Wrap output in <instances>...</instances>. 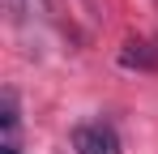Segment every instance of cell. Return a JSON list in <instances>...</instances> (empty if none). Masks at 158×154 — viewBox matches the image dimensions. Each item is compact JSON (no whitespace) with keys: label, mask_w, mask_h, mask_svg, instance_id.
I'll return each instance as SVG.
<instances>
[{"label":"cell","mask_w":158,"mask_h":154,"mask_svg":"<svg viewBox=\"0 0 158 154\" xmlns=\"http://www.w3.org/2000/svg\"><path fill=\"white\" fill-rule=\"evenodd\" d=\"M73 150L77 154H120V133L107 120H85L73 128Z\"/></svg>","instance_id":"obj_1"},{"label":"cell","mask_w":158,"mask_h":154,"mask_svg":"<svg viewBox=\"0 0 158 154\" xmlns=\"http://www.w3.org/2000/svg\"><path fill=\"white\" fill-rule=\"evenodd\" d=\"M120 64L141 69V73H158V39H128L120 47Z\"/></svg>","instance_id":"obj_2"},{"label":"cell","mask_w":158,"mask_h":154,"mask_svg":"<svg viewBox=\"0 0 158 154\" xmlns=\"http://www.w3.org/2000/svg\"><path fill=\"white\" fill-rule=\"evenodd\" d=\"M0 128H4V154H22V111H17V94L4 90L0 99Z\"/></svg>","instance_id":"obj_3"},{"label":"cell","mask_w":158,"mask_h":154,"mask_svg":"<svg viewBox=\"0 0 158 154\" xmlns=\"http://www.w3.org/2000/svg\"><path fill=\"white\" fill-rule=\"evenodd\" d=\"M4 13H9L13 26H22V22H26V0H4Z\"/></svg>","instance_id":"obj_4"}]
</instances>
